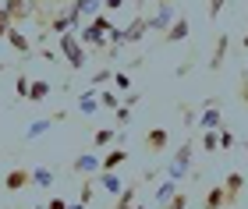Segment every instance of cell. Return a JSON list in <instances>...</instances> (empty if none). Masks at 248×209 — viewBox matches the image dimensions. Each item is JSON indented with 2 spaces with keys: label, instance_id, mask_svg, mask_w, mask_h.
<instances>
[{
  "label": "cell",
  "instance_id": "1",
  "mask_svg": "<svg viewBox=\"0 0 248 209\" xmlns=\"http://www.w3.org/2000/svg\"><path fill=\"white\" fill-rule=\"evenodd\" d=\"M57 50H61V57L67 60V68H71V71H85L89 50L82 46L78 32H61V36H57Z\"/></svg>",
  "mask_w": 248,
  "mask_h": 209
},
{
  "label": "cell",
  "instance_id": "2",
  "mask_svg": "<svg viewBox=\"0 0 248 209\" xmlns=\"http://www.w3.org/2000/svg\"><path fill=\"white\" fill-rule=\"evenodd\" d=\"M195 138H185L181 146L174 149V156H170V163H167V178H174V181H181V178H188V174H195Z\"/></svg>",
  "mask_w": 248,
  "mask_h": 209
},
{
  "label": "cell",
  "instance_id": "3",
  "mask_svg": "<svg viewBox=\"0 0 248 209\" xmlns=\"http://www.w3.org/2000/svg\"><path fill=\"white\" fill-rule=\"evenodd\" d=\"M142 149L149 152V156H160V152H167V149H170V131H167L163 124L145 128V135H142Z\"/></svg>",
  "mask_w": 248,
  "mask_h": 209
},
{
  "label": "cell",
  "instance_id": "4",
  "mask_svg": "<svg viewBox=\"0 0 248 209\" xmlns=\"http://www.w3.org/2000/svg\"><path fill=\"white\" fill-rule=\"evenodd\" d=\"M177 11H181V7H177L174 0H160V7H156L153 15H145V18H149V32H160V36H163V32L170 29V21L177 18Z\"/></svg>",
  "mask_w": 248,
  "mask_h": 209
},
{
  "label": "cell",
  "instance_id": "5",
  "mask_svg": "<svg viewBox=\"0 0 248 209\" xmlns=\"http://www.w3.org/2000/svg\"><path fill=\"white\" fill-rule=\"evenodd\" d=\"M188 32H191V18H188V11H177V18L170 21V29L163 32V46H177V43H185V39H188Z\"/></svg>",
  "mask_w": 248,
  "mask_h": 209
},
{
  "label": "cell",
  "instance_id": "6",
  "mask_svg": "<svg viewBox=\"0 0 248 209\" xmlns=\"http://www.w3.org/2000/svg\"><path fill=\"white\" fill-rule=\"evenodd\" d=\"M195 124H199V131H217V128L223 124V117H220V103L213 100V96H209L206 103H202V110H199V120H195Z\"/></svg>",
  "mask_w": 248,
  "mask_h": 209
},
{
  "label": "cell",
  "instance_id": "7",
  "mask_svg": "<svg viewBox=\"0 0 248 209\" xmlns=\"http://www.w3.org/2000/svg\"><path fill=\"white\" fill-rule=\"evenodd\" d=\"M220 184H223V195H227V209H231V206H238V202H241V195H245V184H248V181H245V174H241V170H231Z\"/></svg>",
  "mask_w": 248,
  "mask_h": 209
},
{
  "label": "cell",
  "instance_id": "8",
  "mask_svg": "<svg viewBox=\"0 0 248 209\" xmlns=\"http://www.w3.org/2000/svg\"><path fill=\"white\" fill-rule=\"evenodd\" d=\"M145 36H149V18H145V11H139L131 25L121 29V39H124V46H128V43H142Z\"/></svg>",
  "mask_w": 248,
  "mask_h": 209
},
{
  "label": "cell",
  "instance_id": "9",
  "mask_svg": "<svg viewBox=\"0 0 248 209\" xmlns=\"http://www.w3.org/2000/svg\"><path fill=\"white\" fill-rule=\"evenodd\" d=\"M78 39H82V46H85V50H99V53L107 50V32H99L93 21H85V25L78 29Z\"/></svg>",
  "mask_w": 248,
  "mask_h": 209
},
{
  "label": "cell",
  "instance_id": "10",
  "mask_svg": "<svg viewBox=\"0 0 248 209\" xmlns=\"http://www.w3.org/2000/svg\"><path fill=\"white\" fill-rule=\"evenodd\" d=\"M67 170H71V174H78V178H89V174H99V156H96L93 149H89V152H82V156H75V160H71V167H67Z\"/></svg>",
  "mask_w": 248,
  "mask_h": 209
},
{
  "label": "cell",
  "instance_id": "11",
  "mask_svg": "<svg viewBox=\"0 0 248 209\" xmlns=\"http://www.w3.org/2000/svg\"><path fill=\"white\" fill-rule=\"evenodd\" d=\"M227 50H231V36L227 32H217V46H213V53H209V71L213 75H220L223 60H227Z\"/></svg>",
  "mask_w": 248,
  "mask_h": 209
},
{
  "label": "cell",
  "instance_id": "12",
  "mask_svg": "<svg viewBox=\"0 0 248 209\" xmlns=\"http://www.w3.org/2000/svg\"><path fill=\"white\" fill-rule=\"evenodd\" d=\"M128 160H131V149L114 146V149H107V152H103V160H99V170H117V167H124Z\"/></svg>",
  "mask_w": 248,
  "mask_h": 209
},
{
  "label": "cell",
  "instance_id": "13",
  "mask_svg": "<svg viewBox=\"0 0 248 209\" xmlns=\"http://www.w3.org/2000/svg\"><path fill=\"white\" fill-rule=\"evenodd\" d=\"M61 117H64V110H61V114H53V117H36V120H32V124L25 128V142H36L39 135H46V131L57 124Z\"/></svg>",
  "mask_w": 248,
  "mask_h": 209
},
{
  "label": "cell",
  "instance_id": "14",
  "mask_svg": "<svg viewBox=\"0 0 248 209\" xmlns=\"http://www.w3.org/2000/svg\"><path fill=\"white\" fill-rule=\"evenodd\" d=\"M53 181H57V170L53 167H36V170H29V184L32 188H53Z\"/></svg>",
  "mask_w": 248,
  "mask_h": 209
},
{
  "label": "cell",
  "instance_id": "15",
  "mask_svg": "<svg viewBox=\"0 0 248 209\" xmlns=\"http://www.w3.org/2000/svg\"><path fill=\"white\" fill-rule=\"evenodd\" d=\"M4 15L18 25V21H25L32 15V0H4Z\"/></svg>",
  "mask_w": 248,
  "mask_h": 209
},
{
  "label": "cell",
  "instance_id": "16",
  "mask_svg": "<svg viewBox=\"0 0 248 209\" xmlns=\"http://www.w3.org/2000/svg\"><path fill=\"white\" fill-rule=\"evenodd\" d=\"M21 188H29V170L25 167H11L7 170V178H4V192H21Z\"/></svg>",
  "mask_w": 248,
  "mask_h": 209
},
{
  "label": "cell",
  "instance_id": "17",
  "mask_svg": "<svg viewBox=\"0 0 248 209\" xmlns=\"http://www.w3.org/2000/svg\"><path fill=\"white\" fill-rule=\"evenodd\" d=\"M4 39L11 43V50H18V53H25V57H29V53H32V39H29V36H25V32H21V29H18V25H11Z\"/></svg>",
  "mask_w": 248,
  "mask_h": 209
},
{
  "label": "cell",
  "instance_id": "18",
  "mask_svg": "<svg viewBox=\"0 0 248 209\" xmlns=\"http://www.w3.org/2000/svg\"><path fill=\"white\" fill-rule=\"evenodd\" d=\"M96 181L103 184V192H107V195H114V199H117L121 188H124V181L117 178V170H99V174H96Z\"/></svg>",
  "mask_w": 248,
  "mask_h": 209
},
{
  "label": "cell",
  "instance_id": "19",
  "mask_svg": "<svg viewBox=\"0 0 248 209\" xmlns=\"http://www.w3.org/2000/svg\"><path fill=\"white\" fill-rule=\"evenodd\" d=\"M75 106H78V114H89V117H93L96 110H99V92L93 89V85H89V89L78 96V103H75Z\"/></svg>",
  "mask_w": 248,
  "mask_h": 209
},
{
  "label": "cell",
  "instance_id": "20",
  "mask_svg": "<svg viewBox=\"0 0 248 209\" xmlns=\"http://www.w3.org/2000/svg\"><path fill=\"white\" fill-rule=\"evenodd\" d=\"M202 209H227V195H223V184H213V188H206Z\"/></svg>",
  "mask_w": 248,
  "mask_h": 209
},
{
  "label": "cell",
  "instance_id": "21",
  "mask_svg": "<svg viewBox=\"0 0 248 209\" xmlns=\"http://www.w3.org/2000/svg\"><path fill=\"white\" fill-rule=\"evenodd\" d=\"M174 192H177V181H174V178H163V181H160V188L153 192V206H167Z\"/></svg>",
  "mask_w": 248,
  "mask_h": 209
},
{
  "label": "cell",
  "instance_id": "22",
  "mask_svg": "<svg viewBox=\"0 0 248 209\" xmlns=\"http://www.w3.org/2000/svg\"><path fill=\"white\" fill-rule=\"evenodd\" d=\"M117 135H121L117 128H96L93 131V149H107L110 142H117Z\"/></svg>",
  "mask_w": 248,
  "mask_h": 209
},
{
  "label": "cell",
  "instance_id": "23",
  "mask_svg": "<svg viewBox=\"0 0 248 209\" xmlns=\"http://www.w3.org/2000/svg\"><path fill=\"white\" fill-rule=\"evenodd\" d=\"M50 92H53V85L39 78V82H32V85H29V96H25V100H29V103H43Z\"/></svg>",
  "mask_w": 248,
  "mask_h": 209
},
{
  "label": "cell",
  "instance_id": "24",
  "mask_svg": "<svg viewBox=\"0 0 248 209\" xmlns=\"http://www.w3.org/2000/svg\"><path fill=\"white\" fill-rule=\"evenodd\" d=\"M50 32H57V36H61V32H75V29H71V18H67V11H64V7L50 18Z\"/></svg>",
  "mask_w": 248,
  "mask_h": 209
},
{
  "label": "cell",
  "instance_id": "25",
  "mask_svg": "<svg viewBox=\"0 0 248 209\" xmlns=\"http://www.w3.org/2000/svg\"><path fill=\"white\" fill-rule=\"evenodd\" d=\"M217 142H220V152H231L234 146H238V138H234V131H231V128H223V124L217 128Z\"/></svg>",
  "mask_w": 248,
  "mask_h": 209
},
{
  "label": "cell",
  "instance_id": "26",
  "mask_svg": "<svg viewBox=\"0 0 248 209\" xmlns=\"http://www.w3.org/2000/svg\"><path fill=\"white\" fill-rule=\"evenodd\" d=\"M131 110H135L131 103H121V106L114 110V128H117V131H121V128H128V124H131Z\"/></svg>",
  "mask_w": 248,
  "mask_h": 209
},
{
  "label": "cell",
  "instance_id": "27",
  "mask_svg": "<svg viewBox=\"0 0 248 209\" xmlns=\"http://www.w3.org/2000/svg\"><path fill=\"white\" fill-rule=\"evenodd\" d=\"M199 146H202V152H217V149H220L217 131H199Z\"/></svg>",
  "mask_w": 248,
  "mask_h": 209
},
{
  "label": "cell",
  "instance_id": "28",
  "mask_svg": "<svg viewBox=\"0 0 248 209\" xmlns=\"http://www.w3.org/2000/svg\"><path fill=\"white\" fill-rule=\"evenodd\" d=\"M93 192H96V181H93V178H85V181H82V188H78V202L93 206Z\"/></svg>",
  "mask_w": 248,
  "mask_h": 209
},
{
  "label": "cell",
  "instance_id": "29",
  "mask_svg": "<svg viewBox=\"0 0 248 209\" xmlns=\"http://www.w3.org/2000/svg\"><path fill=\"white\" fill-rule=\"evenodd\" d=\"M99 103H103V110H117L121 106V96H117V89L110 92V89H103L99 92Z\"/></svg>",
  "mask_w": 248,
  "mask_h": 209
},
{
  "label": "cell",
  "instance_id": "30",
  "mask_svg": "<svg viewBox=\"0 0 248 209\" xmlns=\"http://www.w3.org/2000/svg\"><path fill=\"white\" fill-rule=\"evenodd\" d=\"M160 209H188V192H181V188H177V192L170 195V202H167V206H160Z\"/></svg>",
  "mask_w": 248,
  "mask_h": 209
},
{
  "label": "cell",
  "instance_id": "31",
  "mask_svg": "<svg viewBox=\"0 0 248 209\" xmlns=\"http://www.w3.org/2000/svg\"><path fill=\"white\" fill-rule=\"evenodd\" d=\"M89 82H93V89H99V85L114 82V71H110V68H99V71H93V78H89Z\"/></svg>",
  "mask_w": 248,
  "mask_h": 209
},
{
  "label": "cell",
  "instance_id": "32",
  "mask_svg": "<svg viewBox=\"0 0 248 209\" xmlns=\"http://www.w3.org/2000/svg\"><path fill=\"white\" fill-rule=\"evenodd\" d=\"M114 89L117 92H131V75L128 71H114Z\"/></svg>",
  "mask_w": 248,
  "mask_h": 209
},
{
  "label": "cell",
  "instance_id": "33",
  "mask_svg": "<svg viewBox=\"0 0 248 209\" xmlns=\"http://www.w3.org/2000/svg\"><path fill=\"white\" fill-rule=\"evenodd\" d=\"M223 4H227V0H206V15H209V21H217V18L223 15Z\"/></svg>",
  "mask_w": 248,
  "mask_h": 209
},
{
  "label": "cell",
  "instance_id": "34",
  "mask_svg": "<svg viewBox=\"0 0 248 209\" xmlns=\"http://www.w3.org/2000/svg\"><path fill=\"white\" fill-rule=\"evenodd\" d=\"M29 85H32L29 75H18V82H15V96H18V100H25V96H29Z\"/></svg>",
  "mask_w": 248,
  "mask_h": 209
},
{
  "label": "cell",
  "instance_id": "35",
  "mask_svg": "<svg viewBox=\"0 0 248 209\" xmlns=\"http://www.w3.org/2000/svg\"><path fill=\"white\" fill-rule=\"evenodd\" d=\"M89 21H93V25H96L99 32H110V29H114V21H110V15H103V11H99L96 18H89Z\"/></svg>",
  "mask_w": 248,
  "mask_h": 209
},
{
  "label": "cell",
  "instance_id": "36",
  "mask_svg": "<svg viewBox=\"0 0 248 209\" xmlns=\"http://www.w3.org/2000/svg\"><path fill=\"white\" fill-rule=\"evenodd\" d=\"M99 7H103L107 15H114V11H121V7H124V0H99Z\"/></svg>",
  "mask_w": 248,
  "mask_h": 209
},
{
  "label": "cell",
  "instance_id": "37",
  "mask_svg": "<svg viewBox=\"0 0 248 209\" xmlns=\"http://www.w3.org/2000/svg\"><path fill=\"white\" fill-rule=\"evenodd\" d=\"M11 25H15V21H11V18L4 15V7H0V39L7 36V29H11Z\"/></svg>",
  "mask_w": 248,
  "mask_h": 209
},
{
  "label": "cell",
  "instance_id": "38",
  "mask_svg": "<svg viewBox=\"0 0 248 209\" xmlns=\"http://www.w3.org/2000/svg\"><path fill=\"white\" fill-rule=\"evenodd\" d=\"M46 209H67V199H61V195H53V199L46 202Z\"/></svg>",
  "mask_w": 248,
  "mask_h": 209
},
{
  "label": "cell",
  "instance_id": "39",
  "mask_svg": "<svg viewBox=\"0 0 248 209\" xmlns=\"http://www.w3.org/2000/svg\"><path fill=\"white\" fill-rule=\"evenodd\" d=\"M238 100L248 106V78H245V75H241V89H238Z\"/></svg>",
  "mask_w": 248,
  "mask_h": 209
},
{
  "label": "cell",
  "instance_id": "40",
  "mask_svg": "<svg viewBox=\"0 0 248 209\" xmlns=\"http://www.w3.org/2000/svg\"><path fill=\"white\" fill-rule=\"evenodd\" d=\"M188 71H191V60H185V64H181V68H177L174 75H177V78H185V75H188Z\"/></svg>",
  "mask_w": 248,
  "mask_h": 209
},
{
  "label": "cell",
  "instance_id": "41",
  "mask_svg": "<svg viewBox=\"0 0 248 209\" xmlns=\"http://www.w3.org/2000/svg\"><path fill=\"white\" fill-rule=\"evenodd\" d=\"M67 209H89L85 202H67Z\"/></svg>",
  "mask_w": 248,
  "mask_h": 209
},
{
  "label": "cell",
  "instance_id": "42",
  "mask_svg": "<svg viewBox=\"0 0 248 209\" xmlns=\"http://www.w3.org/2000/svg\"><path fill=\"white\" fill-rule=\"evenodd\" d=\"M241 75H245V78H248V57H245V71H241Z\"/></svg>",
  "mask_w": 248,
  "mask_h": 209
},
{
  "label": "cell",
  "instance_id": "43",
  "mask_svg": "<svg viewBox=\"0 0 248 209\" xmlns=\"http://www.w3.org/2000/svg\"><path fill=\"white\" fill-rule=\"evenodd\" d=\"M131 209H149V206H139V202H135V206H131Z\"/></svg>",
  "mask_w": 248,
  "mask_h": 209
},
{
  "label": "cell",
  "instance_id": "44",
  "mask_svg": "<svg viewBox=\"0 0 248 209\" xmlns=\"http://www.w3.org/2000/svg\"><path fill=\"white\" fill-rule=\"evenodd\" d=\"M241 149H248V138H241Z\"/></svg>",
  "mask_w": 248,
  "mask_h": 209
},
{
  "label": "cell",
  "instance_id": "45",
  "mask_svg": "<svg viewBox=\"0 0 248 209\" xmlns=\"http://www.w3.org/2000/svg\"><path fill=\"white\" fill-rule=\"evenodd\" d=\"M245 50H248V36H245Z\"/></svg>",
  "mask_w": 248,
  "mask_h": 209
},
{
  "label": "cell",
  "instance_id": "46",
  "mask_svg": "<svg viewBox=\"0 0 248 209\" xmlns=\"http://www.w3.org/2000/svg\"><path fill=\"white\" fill-rule=\"evenodd\" d=\"M149 4H160V0H149Z\"/></svg>",
  "mask_w": 248,
  "mask_h": 209
},
{
  "label": "cell",
  "instance_id": "47",
  "mask_svg": "<svg viewBox=\"0 0 248 209\" xmlns=\"http://www.w3.org/2000/svg\"><path fill=\"white\" fill-rule=\"evenodd\" d=\"M36 209H46V206H36Z\"/></svg>",
  "mask_w": 248,
  "mask_h": 209
}]
</instances>
